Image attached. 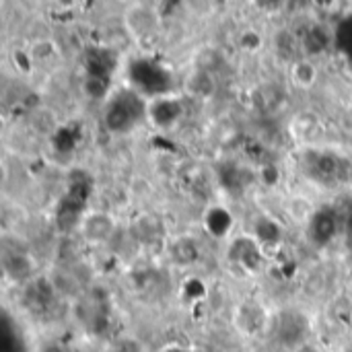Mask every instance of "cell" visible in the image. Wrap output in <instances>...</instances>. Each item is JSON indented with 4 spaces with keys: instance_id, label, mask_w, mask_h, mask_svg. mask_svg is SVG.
<instances>
[{
    "instance_id": "cell-3",
    "label": "cell",
    "mask_w": 352,
    "mask_h": 352,
    "mask_svg": "<svg viewBox=\"0 0 352 352\" xmlns=\"http://www.w3.org/2000/svg\"><path fill=\"white\" fill-rule=\"evenodd\" d=\"M311 171L316 169V179L324 184H342L349 182V159H342L334 153H311L309 161Z\"/></svg>"
},
{
    "instance_id": "cell-2",
    "label": "cell",
    "mask_w": 352,
    "mask_h": 352,
    "mask_svg": "<svg viewBox=\"0 0 352 352\" xmlns=\"http://www.w3.org/2000/svg\"><path fill=\"white\" fill-rule=\"evenodd\" d=\"M184 118V105L173 95H155L148 99V124L159 130H173Z\"/></svg>"
},
{
    "instance_id": "cell-8",
    "label": "cell",
    "mask_w": 352,
    "mask_h": 352,
    "mask_svg": "<svg viewBox=\"0 0 352 352\" xmlns=\"http://www.w3.org/2000/svg\"><path fill=\"white\" fill-rule=\"evenodd\" d=\"M206 229L214 237H225L233 229V217L223 206H214L206 214Z\"/></svg>"
},
{
    "instance_id": "cell-11",
    "label": "cell",
    "mask_w": 352,
    "mask_h": 352,
    "mask_svg": "<svg viewBox=\"0 0 352 352\" xmlns=\"http://www.w3.org/2000/svg\"><path fill=\"white\" fill-rule=\"evenodd\" d=\"M161 352H192V351H188V349H184V346H167V349H163Z\"/></svg>"
},
{
    "instance_id": "cell-9",
    "label": "cell",
    "mask_w": 352,
    "mask_h": 352,
    "mask_svg": "<svg viewBox=\"0 0 352 352\" xmlns=\"http://www.w3.org/2000/svg\"><path fill=\"white\" fill-rule=\"evenodd\" d=\"M171 254L177 264H194L198 260V248L192 239H177Z\"/></svg>"
},
{
    "instance_id": "cell-5",
    "label": "cell",
    "mask_w": 352,
    "mask_h": 352,
    "mask_svg": "<svg viewBox=\"0 0 352 352\" xmlns=\"http://www.w3.org/2000/svg\"><path fill=\"white\" fill-rule=\"evenodd\" d=\"M264 260L262 254V243L252 237H239L229 245V262L237 264L245 272H256L260 270Z\"/></svg>"
},
{
    "instance_id": "cell-6",
    "label": "cell",
    "mask_w": 352,
    "mask_h": 352,
    "mask_svg": "<svg viewBox=\"0 0 352 352\" xmlns=\"http://www.w3.org/2000/svg\"><path fill=\"white\" fill-rule=\"evenodd\" d=\"M289 78L297 89H311L320 80V68L311 58H295L289 68Z\"/></svg>"
},
{
    "instance_id": "cell-10",
    "label": "cell",
    "mask_w": 352,
    "mask_h": 352,
    "mask_svg": "<svg viewBox=\"0 0 352 352\" xmlns=\"http://www.w3.org/2000/svg\"><path fill=\"white\" fill-rule=\"evenodd\" d=\"M113 352H140V351H138V346H136L132 340H124V342H120V344L113 349Z\"/></svg>"
},
{
    "instance_id": "cell-7",
    "label": "cell",
    "mask_w": 352,
    "mask_h": 352,
    "mask_svg": "<svg viewBox=\"0 0 352 352\" xmlns=\"http://www.w3.org/2000/svg\"><path fill=\"white\" fill-rule=\"evenodd\" d=\"M338 227H340V221H338L334 208H322L311 219V239H316L320 245H324V243L332 241Z\"/></svg>"
},
{
    "instance_id": "cell-1",
    "label": "cell",
    "mask_w": 352,
    "mask_h": 352,
    "mask_svg": "<svg viewBox=\"0 0 352 352\" xmlns=\"http://www.w3.org/2000/svg\"><path fill=\"white\" fill-rule=\"evenodd\" d=\"M103 128L113 136H126L148 124V99L134 89H120L109 95L103 107Z\"/></svg>"
},
{
    "instance_id": "cell-4",
    "label": "cell",
    "mask_w": 352,
    "mask_h": 352,
    "mask_svg": "<svg viewBox=\"0 0 352 352\" xmlns=\"http://www.w3.org/2000/svg\"><path fill=\"white\" fill-rule=\"evenodd\" d=\"M78 229L89 243L99 245L111 239L116 233V221L107 212H85L78 221Z\"/></svg>"
}]
</instances>
